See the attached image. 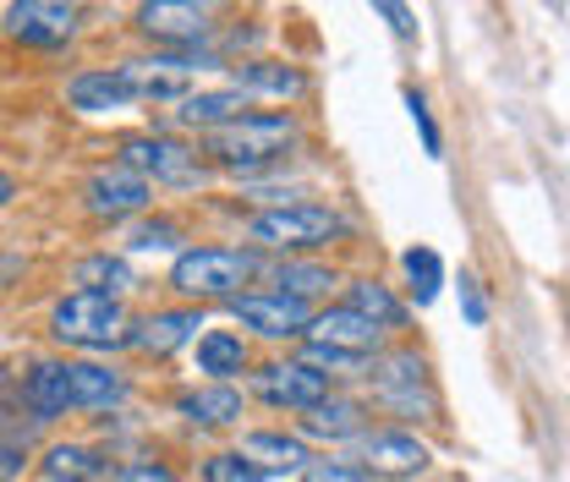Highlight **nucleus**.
<instances>
[{
    "mask_svg": "<svg viewBox=\"0 0 570 482\" xmlns=\"http://www.w3.org/2000/svg\"><path fill=\"white\" fill-rule=\"evenodd\" d=\"M296 116L291 110H247V116H236L230 127H219L204 138L214 165H225V170H269V165H281V154L296 142Z\"/></svg>",
    "mask_w": 570,
    "mask_h": 482,
    "instance_id": "1",
    "label": "nucleus"
},
{
    "mask_svg": "<svg viewBox=\"0 0 570 482\" xmlns=\"http://www.w3.org/2000/svg\"><path fill=\"white\" fill-rule=\"evenodd\" d=\"M258 269H264V258L253 247H187L170 264V285L187 302H230V296H242L247 279H258Z\"/></svg>",
    "mask_w": 570,
    "mask_h": 482,
    "instance_id": "2",
    "label": "nucleus"
},
{
    "mask_svg": "<svg viewBox=\"0 0 570 482\" xmlns=\"http://www.w3.org/2000/svg\"><path fill=\"white\" fill-rule=\"evenodd\" d=\"M346 230V219L330 204H275L258 208L247 219V236L269 253H302V247H324Z\"/></svg>",
    "mask_w": 570,
    "mask_h": 482,
    "instance_id": "3",
    "label": "nucleus"
},
{
    "mask_svg": "<svg viewBox=\"0 0 570 482\" xmlns=\"http://www.w3.org/2000/svg\"><path fill=\"white\" fill-rule=\"evenodd\" d=\"M50 329H56L61 345H77V351H116L132 335L127 313H121V296H99V291H71L50 313Z\"/></svg>",
    "mask_w": 570,
    "mask_h": 482,
    "instance_id": "4",
    "label": "nucleus"
},
{
    "mask_svg": "<svg viewBox=\"0 0 570 482\" xmlns=\"http://www.w3.org/2000/svg\"><path fill=\"white\" fill-rule=\"evenodd\" d=\"M367 378H373V401L390 406L395 416H428L433 412L428 362L417 356V351H379Z\"/></svg>",
    "mask_w": 570,
    "mask_h": 482,
    "instance_id": "5",
    "label": "nucleus"
},
{
    "mask_svg": "<svg viewBox=\"0 0 570 482\" xmlns=\"http://www.w3.org/2000/svg\"><path fill=\"white\" fill-rule=\"evenodd\" d=\"M121 165L138 170V176H148V181H165V187H193V181H204L198 154H193L187 142L165 138V132H138V138H127L121 142Z\"/></svg>",
    "mask_w": 570,
    "mask_h": 482,
    "instance_id": "6",
    "label": "nucleus"
},
{
    "mask_svg": "<svg viewBox=\"0 0 570 482\" xmlns=\"http://www.w3.org/2000/svg\"><path fill=\"white\" fill-rule=\"evenodd\" d=\"M230 318L264 341H307V324H313V307L307 302H291L281 291H242L230 296Z\"/></svg>",
    "mask_w": 570,
    "mask_h": 482,
    "instance_id": "7",
    "label": "nucleus"
},
{
    "mask_svg": "<svg viewBox=\"0 0 570 482\" xmlns=\"http://www.w3.org/2000/svg\"><path fill=\"white\" fill-rule=\"evenodd\" d=\"M6 33L17 45H33V50H61L77 33V0H11Z\"/></svg>",
    "mask_w": 570,
    "mask_h": 482,
    "instance_id": "8",
    "label": "nucleus"
},
{
    "mask_svg": "<svg viewBox=\"0 0 570 482\" xmlns=\"http://www.w3.org/2000/svg\"><path fill=\"white\" fill-rule=\"evenodd\" d=\"M148 204H154V181L138 176V170H127L121 159L105 165V170H94L88 187H82V208H88L94 219H132V214H142Z\"/></svg>",
    "mask_w": 570,
    "mask_h": 482,
    "instance_id": "9",
    "label": "nucleus"
},
{
    "mask_svg": "<svg viewBox=\"0 0 570 482\" xmlns=\"http://www.w3.org/2000/svg\"><path fill=\"white\" fill-rule=\"evenodd\" d=\"M138 33L165 50H198V39L209 33V11L198 0H142Z\"/></svg>",
    "mask_w": 570,
    "mask_h": 482,
    "instance_id": "10",
    "label": "nucleus"
},
{
    "mask_svg": "<svg viewBox=\"0 0 570 482\" xmlns=\"http://www.w3.org/2000/svg\"><path fill=\"white\" fill-rule=\"evenodd\" d=\"M362 466H367L373 478L401 482V478H423L428 466H433V455H428V444L417 433H406V427H379V433H362Z\"/></svg>",
    "mask_w": 570,
    "mask_h": 482,
    "instance_id": "11",
    "label": "nucleus"
},
{
    "mask_svg": "<svg viewBox=\"0 0 570 482\" xmlns=\"http://www.w3.org/2000/svg\"><path fill=\"white\" fill-rule=\"evenodd\" d=\"M253 395H258L264 406H275V412H307V406H318V401L330 395V378L296 356V362L264 367V373L253 378Z\"/></svg>",
    "mask_w": 570,
    "mask_h": 482,
    "instance_id": "12",
    "label": "nucleus"
},
{
    "mask_svg": "<svg viewBox=\"0 0 570 482\" xmlns=\"http://www.w3.org/2000/svg\"><path fill=\"white\" fill-rule=\"evenodd\" d=\"M67 105L82 110V116H110V110H132L142 105L132 77L121 67H105V71H77L67 82Z\"/></svg>",
    "mask_w": 570,
    "mask_h": 482,
    "instance_id": "13",
    "label": "nucleus"
},
{
    "mask_svg": "<svg viewBox=\"0 0 570 482\" xmlns=\"http://www.w3.org/2000/svg\"><path fill=\"white\" fill-rule=\"evenodd\" d=\"M307 341L341 345V351H356V356H373V351H379V341H384V329H379L373 318H362L356 307L335 302V307L313 313V324H307Z\"/></svg>",
    "mask_w": 570,
    "mask_h": 482,
    "instance_id": "14",
    "label": "nucleus"
},
{
    "mask_svg": "<svg viewBox=\"0 0 570 482\" xmlns=\"http://www.w3.org/2000/svg\"><path fill=\"white\" fill-rule=\"evenodd\" d=\"M198 329H204V313L198 307H159V313H148L138 329L127 335V345H138L148 356H170V351L198 341Z\"/></svg>",
    "mask_w": 570,
    "mask_h": 482,
    "instance_id": "15",
    "label": "nucleus"
},
{
    "mask_svg": "<svg viewBox=\"0 0 570 482\" xmlns=\"http://www.w3.org/2000/svg\"><path fill=\"white\" fill-rule=\"evenodd\" d=\"M367 433V412H362V401L352 395H324L318 406H307L302 412V439H324V444H346V439H362Z\"/></svg>",
    "mask_w": 570,
    "mask_h": 482,
    "instance_id": "16",
    "label": "nucleus"
},
{
    "mask_svg": "<svg viewBox=\"0 0 570 482\" xmlns=\"http://www.w3.org/2000/svg\"><path fill=\"white\" fill-rule=\"evenodd\" d=\"M236 116H247V94L230 82V88H198V94H187L181 105H176V121L181 127H193V132H219V127H230Z\"/></svg>",
    "mask_w": 570,
    "mask_h": 482,
    "instance_id": "17",
    "label": "nucleus"
},
{
    "mask_svg": "<svg viewBox=\"0 0 570 482\" xmlns=\"http://www.w3.org/2000/svg\"><path fill=\"white\" fill-rule=\"evenodd\" d=\"M67 390H71V412H110L127 401V378L99 367V362H67Z\"/></svg>",
    "mask_w": 570,
    "mask_h": 482,
    "instance_id": "18",
    "label": "nucleus"
},
{
    "mask_svg": "<svg viewBox=\"0 0 570 482\" xmlns=\"http://www.w3.org/2000/svg\"><path fill=\"white\" fill-rule=\"evenodd\" d=\"M22 406L33 412V422H56L71 412V390H67V362H33L22 378Z\"/></svg>",
    "mask_w": 570,
    "mask_h": 482,
    "instance_id": "19",
    "label": "nucleus"
},
{
    "mask_svg": "<svg viewBox=\"0 0 570 482\" xmlns=\"http://www.w3.org/2000/svg\"><path fill=\"white\" fill-rule=\"evenodd\" d=\"M242 455H247V461H258L264 472H302V466L313 461V450H307V439H302V433H275V427L247 433V439H242Z\"/></svg>",
    "mask_w": 570,
    "mask_h": 482,
    "instance_id": "20",
    "label": "nucleus"
},
{
    "mask_svg": "<svg viewBox=\"0 0 570 482\" xmlns=\"http://www.w3.org/2000/svg\"><path fill=\"white\" fill-rule=\"evenodd\" d=\"M198 373H209V384H230V373H247V341L236 329H204L198 335Z\"/></svg>",
    "mask_w": 570,
    "mask_h": 482,
    "instance_id": "21",
    "label": "nucleus"
},
{
    "mask_svg": "<svg viewBox=\"0 0 570 482\" xmlns=\"http://www.w3.org/2000/svg\"><path fill=\"white\" fill-rule=\"evenodd\" d=\"M181 416L204 422V427H230V422H242V390L236 384H198L181 395Z\"/></svg>",
    "mask_w": 570,
    "mask_h": 482,
    "instance_id": "22",
    "label": "nucleus"
},
{
    "mask_svg": "<svg viewBox=\"0 0 570 482\" xmlns=\"http://www.w3.org/2000/svg\"><path fill=\"white\" fill-rule=\"evenodd\" d=\"M269 279H275V291L291 296V302H318V296L335 285V269H330V264H307V258H285V264L269 269Z\"/></svg>",
    "mask_w": 570,
    "mask_h": 482,
    "instance_id": "23",
    "label": "nucleus"
},
{
    "mask_svg": "<svg viewBox=\"0 0 570 482\" xmlns=\"http://www.w3.org/2000/svg\"><path fill=\"white\" fill-rule=\"evenodd\" d=\"M346 307H356L362 318H373L379 329H401V324H406L401 296H395L390 285H379V279H352V285H346Z\"/></svg>",
    "mask_w": 570,
    "mask_h": 482,
    "instance_id": "24",
    "label": "nucleus"
},
{
    "mask_svg": "<svg viewBox=\"0 0 570 482\" xmlns=\"http://www.w3.org/2000/svg\"><path fill=\"white\" fill-rule=\"evenodd\" d=\"M39 472H45V482H99L105 478V455L94 444H56Z\"/></svg>",
    "mask_w": 570,
    "mask_h": 482,
    "instance_id": "25",
    "label": "nucleus"
},
{
    "mask_svg": "<svg viewBox=\"0 0 570 482\" xmlns=\"http://www.w3.org/2000/svg\"><path fill=\"white\" fill-rule=\"evenodd\" d=\"M236 88L242 94H275V99H296L307 88V77L296 67H281V61H247L236 67Z\"/></svg>",
    "mask_w": 570,
    "mask_h": 482,
    "instance_id": "26",
    "label": "nucleus"
},
{
    "mask_svg": "<svg viewBox=\"0 0 570 482\" xmlns=\"http://www.w3.org/2000/svg\"><path fill=\"white\" fill-rule=\"evenodd\" d=\"M71 279L82 285V291H99V296H121L127 285H132V269H127V258H116V253H94V258H82Z\"/></svg>",
    "mask_w": 570,
    "mask_h": 482,
    "instance_id": "27",
    "label": "nucleus"
},
{
    "mask_svg": "<svg viewBox=\"0 0 570 482\" xmlns=\"http://www.w3.org/2000/svg\"><path fill=\"white\" fill-rule=\"evenodd\" d=\"M401 269L412 279V296H417V307H428L439 291H444V258L433 253V247H412L406 258H401Z\"/></svg>",
    "mask_w": 570,
    "mask_h": 482,
    "instance_id": "28",
    "label": "nucleus"
},
{
    "mask_svg": "<svg viewBox=\"0 0 570 482\" xmlns=\"http://www.w3.org/2000/svg\"><path fill=\"white\" fill-rule=\"evenodd\" d=\"M302 362H307V367H318L324 378H352V373H362V367H367V356L341 351V345H318V341L302 345Z\"/></svg>",
    "mask_w": 570,
    "mask_h": 482,
    "instance_id": "29",
    "label": "nucleus"
},
{
    "mask_svg": "<svg viewBox=\"0 0 570 482\" xmlns=\"http://www.w3.org/2000/svg\"><path fill=\"white\" fill-rule=\"evenodd\" d=\"M204 482H269V472L258 461H247L242 450H219L204 461Z\"/></svg>",
    "mask_w": 570,
    "mask_h": 482,
    "instance_id": "30",
    "label": "nucleus"
},
{
    "mask_svg": "<svg viewBox=\"0 0 570 482\" xmlns=\"http://www.w3.org/2000/svg\"><path fill=\"white\" fill-rule=\"evenodd\" d=\"M302 482H367V466L362 461H307L302 466Z\"/></svg>",
    "mask_w": 570,
    "mask_h": 482,
    "instance_id": "31",
    "label": "nucleus"
},
{
    "mask_svg": "<svg viewBox=\"0 0 570 482\" xmlns=\"http://www.w3.org/2000/svg\"><path fill=\"white\" fill-rule=\"evenodd\" d=\"M406 110H412V121H417V132H423L428 159H444V138H439V127H433V116H428V99L417 88H406Z\"/></svg>",
    "mask_w": 570,
    "mask_h": 482,
    "instance_id": "32",
    "label": "nucleus"
},
{
    "mask_svg": "<svg viewBox=\"0 0 570 482\" xmlns=\"http://www.w3.org/2000/svg\"><path fill=\"white\" fill-rule=\"evenodd\" d=\"M176 242H181V225H170V219H148V225H138V230H132V247H138V253L176 247Z\"/></svg>",
    "mask_w": 570,
    "mask_h": 482,
    "instance_id": "33",
    "label": "nucleus"
},
{
    "mask_svg": "<svg viewBox=\"0 0 570 482\" xmlns=\"http://www.w3.org/2000/svg\"><path fill=\"white\" fill-rule=\"evenodd\" d=\"M373 11L395 28V39H417V17H412V6H406V0H373Z\"/></svg>",
    "mask_w": 570,
    "mask_h": 482,
    "instance_id": "34",
    "label": "nucleus"
},
{
    "mask_svg": "<svg viewBox=\"0 0 570 482\" xmlns=\"http://www.w3.org/2000/svg\"><path fill=\"white\" fill-rule=\"evenodd\" d=\"M110 482H176V472H170V466H159V461H127Z\"/></svg>",
    "mask_w": 570,
    "mask_h": 482,
    "instance_id": "35",
    "label": "nucleus"
},
{
    "mask_svg": "<svg viewBox=\"0 0 570 482\" xmlns=\"http://www.w3.org/2000/svg\"><path fill=\"white\" fill-rule=\"evenodd\" d=\"M22 466H28V439H0V482L22 478Z\"/></svg>",
    "mask_w": 570,
    "mask_h": 482,
    "instance_id": "36",
    "label": "nucleus"
},
{
    "mask_svg": "<svg viewBox=\"0 0 570 482\" xmlns=\"http://www.w3.org/2000/svg\"><path fill=\"white\" fill-rule=\"evenodd\" d=\"M461 302H466V324H489V302H483L478 279H466V275H461Z\"/></svg>",
    "mask_w": 570,
    "mask_h": 482,
    "instance_id": "37",
    "label": "nucleus"
},
{
    "mask_svg": "<svg viewBox=\"0 0 570 482\" xmlns=\"http://www.w3.org/2000/svg\"><path fill=\"white\" fill-rule=\"evenodd\" d=\"M11 198H17V181H11V176H6V170H0V208L11 204Z\"/></svg>",
    "mask_w": 570,
    "mask_h": 482,
    "instance_id": "38",
    "label": "nucleus"
}]
</instances>
